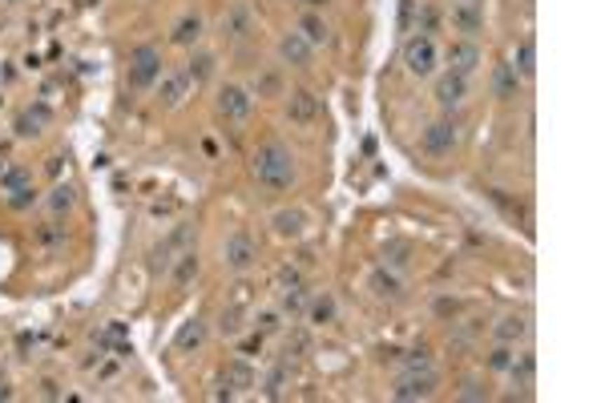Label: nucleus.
I'll return each mask as SVG.
<instances>
[{"instance_id": "nucleus-1", "label": "nucleus", "mask_w": 605, "mask_h": 403, "mask_svg": "<svg viewBox=\"0 0 605 403\" xmlns=\"http://www.w3.org/2000/svg\"><path fill=\"white\" fill-rule=\"evenodd\" d=\"M254 177L266 190H291L294 186V158L283 142H266L254 153Z\"/></svg>"}, {"instance_id": "nucleus-2", "label": "nucleus", "mask_w": 605, "mask_h": 403, "mask_svg": "<svg viewBox=\"0 0 605 403\" xmlns=\"http://www.w3.org/2000/svg\"><path fill=\"white\" fill-rule=\"evenodd\" d=\"M436 61H440V48H436L432 36L416 32V36L404 41V69H408L412 77H432V73H436Z\"/></svg>"}, {"instance_id": "nucleus-3", "label": "nucleus", "mask_w": 605, "mask_h": 403, "mask_svg": "<svg viewBox=\"0 0 605 403\" xmlns=\"http://www.w3.org/2000/svg\"><path fill=\"white\" fill-rule=\"evenodd\" d=\"M456 142H460V125L452 121V117H440V121L424 125V133H420V149H424L428 158H444V153H452Z\"/></svg>"}, {"instance_id": "nucleus-4", "label": "nucleus", "mask_w": 605, "mask_h": 403, "mask_svg": "<svg viewBox=\"0 0 605 403\" xmlns=\"http://www.w3.org/2000/svg\"><path fill=\"white\" fill-rule=\"evenodd\" d=\"M158 77H162V53L154 45H137L130 53V85L133 89H149Z\"/></svg>"}, {"instance_id": "nucleus-5", "label": "nucleus", "mask_w": 605, "mask_h": 403, "mask_svg": "<svg viewBox=\"0 0 605 403\" xmlns=\"http://www.w3.org/2000/svg\"><path fill=\"white\" fill-rule=\"evenodd\" d=\"M222 262H226V271L246 274L254 262H259V242L250 238L246 230H234V234L226 238V246H222Z\"/></svg>"}, {"instance_id": "nucleus-6", "label": "nucleus", "mask_w": 605, "mask_h": 403, "mask_svg": "<svg viewBox=\"0 0 605 403\" xmlns=\"http://www.w3.org/2000/svg\"><path fill=\"white\" fill-rule=\"evenodd\" d=\"M436 387H440L436 371H408V375H400V379L392 383V399H400V403L432 399V395H436Z\"/></svg>"}, {"instance_id": "nucleus-7", "label": "nucleus", "mask_w": 605, "mask_h": 403, "mask_svg": "<svg viewBox=\"0 0 605 403\" xmlns=\"http://www.w3.org/2000/svg\"><path fill=\"white\" fill-rule=\"evenodd\" d=\"M432 97H436V105H440V109H456V105L468 101V77H464V73H452V69H444L440 77H436Z\"/></svg>"}, {"instance_id": "nucleus-8", "label": "nucleus", "mask_w": 605, "mask_h": 403, "mask_svg": "<svg viewBox=\"0 0 605 403\" xmlns=\"http://www.w3.org/2000/svg\"><path fill=\"white\" fill-rule=\"evenodd\" d=\"M250 109H254V97L246 93L243 85H226V89L218 93V113H222L226 121H234V125H243L246 117H250Z\"/></svg>"}, {"instance_id": "nucleus-9", "label": "nucleus", "mask_w": 605, "mask_h": 403, "mask_svg": "<svg viewBox=\"0 0 605 403\" xmlns=\"http://www.w3.org/2000/svg\"><path fill=\"white\" fill-rule=\"evenodd\" d=\"M278 57L287 64H294V69H311V57H315V45L303 36V32L294 29V32H287L283 41H278Z\"/></svg>"}, {"instance_id": "nucleus-10", "label": "nucleus", "mask_w": 605, "mask_h": 403, "mask_svg": "<svg viewBox=\"0 0 605 403\" xmlns=\"http://www.w3.org/2000/svg\"><path fill=\"white\" fill-rule=\"evenodd\" d=\"M480 61H484V53H480L476 41H468V36H464V41H452V48H448V69H452V73L473 77Z\"/></svg>"}, {"instance_id": "nucleus-11", "label": "nucleus", "mask_w": 605, "mask_h": 403, "mask_svg": "<svg viewBox=\"0 0 605 403\" xmlns=\"http://www.w3.org/2000/svg\"><path fill=\"white\" fill-rule=\"evenodd\" d=\"M452 29L464 32L468 41L484 29V8H480V0H456V4H452Z\"/></svg>"}, {"instance_id": "nucleus-12", "label": "nucleus", "mask_w": 605, "mask_h": 403, "mask_svg": "<svg viewBox=\"0 0 605 403\" xmlns=\"http://www.w3.org/2000/svg\"><path fill=\"white\" fill-rule=\"evenodd\" d=\"M287 117H291L294 125H315V121H319V97H315L311 89H294V93L287 97Z\"/></svg>"}, {"instance_id": "nucleus-13", "label": "nucleus", "mask_w": 605, "mask_h": 403, "mask_svg": "<svg viewBox=\"0 0 605 403\" xmlns=\"http://www.w3.org/2000/svg\"><path fill=\"white\" fill-rule=\"evenodd\" d=\"M202 343H206V319H198V315H194V319L182 322V331L174 335V351L190 355V351H198Z\"/></svg>"}, {"instance_id": "nucleus-14", "label": "nucleus", "mask_w": 605, "mask_h": 403, "mask_svg": "<svg viewBox=\"0 0 605 403\" xmlns=\"http://www.w3.org/2000/svg\"><path fill=\"white\" fill-rule=\"evenodd\" d=\"M190 238H194V222H182L178 230H174V234H170L162 246H158V254H154V266H158V271H165V266L174 262L170 254H174V250H186V242H190Z\"/></svg>"}, {"instance_id": "nucleus-15", "label": "nucleus", "mask_w": 605, "mask_h": 403, "mask_svg": "<svg viewBox=\"0 0 605 403\" xmlns=\"http://www.w3.org/2000/svg\"><path fill=\"white\" fill-rule=\"evenodd\" d=\"M271 226H275L278 238H303V230H307V218H303V210H275L271 214Z\"/></svg>"}, {"instance_id": "nucleus-16", "label": "nucleus", "mask_w": 605, "mask_h": 403, "mask_svg": "<svg viewBox=\"0 0 605 403\" xmlns=\"http://www.w3.org/2000/svg\"><path fill=\"white\" fill-rule=\"evenodd\" d=\"M194 278H198V250H194V246H186V250L174 258V266H170V282H174L178 290H186Z\"/></svg>"}, {"instance_id": "nucleus-17", "label": "nucleus", "mask_w": 605, "mask_h": 403, "mask_svg": "<svg viewBox=\"0 0 605 403\" xmlns=\"http://www.w3.org/2000/svg\"><path fill=\"white\" fill-rule=\"evenodd\" d=\"M222 32H226L230 41H243L246 32H254V16H250V8H246V4H230V13L222 16Z\"/></svg>"}, {"instance_id": "nucleus-18", "label": "nucleus", "mask_w": 605, "mask_h": 403, "mask_svg": "<svg viewBox=\"0 0 605 403\" xmlns=\"http://www.w3.org/2000/svg\"><path fill=\"white\" fill-rule=\"evenodd\" d=\"M492 339H496V343H508V347H517L521 339H529V319H524V315H505V319L492 327Z\"/></svg>"}, {"instance_id": "nucleus-19", "label": "nucleus", "mask_w": 605, "mask_h": 403, "mask_svg": "<svg viewBox=\"0 0 605 403\" xmlns=\"http://www.w3.org/2000/svg\"><path fill=\"white\" fill-rule=\"evenodd\" d=\"M492 93L501 97V101H512V97L521 93V73L512 69V61L496 64V73H492Z\"/></svg>"}, {"instance_id": "nucleus-20", "label": "nucleus", "mask_w": 605, "mask_h": 403, "mask_svg": "<svg viewBox=\"0 0 605 403\" xmlns=\"http://www.w3.org/2000/svg\"><path fill=\"white\" fill-rule=\"evenodd\" d=\"M367 287H372V294L376 299H400V274L395 271H388V266H376L372 271V278H367Z\"/></svg>"}, {"instance_id": "nucleus-21", "label": "nucleus", "mask_w": 605, "mask_h": 403, "mask_svg": "<svg viewBox=\"0 0 605 403\" xmlns=\"http://www.w3.org/2000/svg\"><path fill=\"white\" fill-rule=\"evenodd\" d=\"M190 85H194V81L186 77V73H170V77L162 81V105L165 109H178L182 101H186V93H190Z\"/></svg>"}, {"instance_id": "nucleus-22", "label": "nucleus", "mask_w": 605, "mask_h": 403, "mask_svg": "<svg viewBox=\"0 0 605 403\" xmlns=\"http://www.w3.org/2000/svg\"><path fill=\"white\" fill-rule=\"evenodd\" d=\"M508 375H512V383L517 387H533V375H537V355L533 351H521V355H512V363H508Z\"/></svg>"}, {"instance_id": "nucleus-23", "label": "nucleus", "mask_w": 605, "mask_h": 403, "mask_svg": "<svg viewBox=\"0 0 605 403\" xmlns=\"http://www.w3.org/2000/svg\"><path fill=\"white\" fill-rule=\"evenodd\" d=\"M198 36H202V16H198V13H186L178 25H174V36H170V41H174V45H182V48H190V45H198Z\"/></svg>"}, {"instance_id": "nucleus-24", "label": "nucleus", "mask_w": 605, "mask_h": 403, "mask_svg": "<svg viewBox=\"0 0 605 403\" xmlns=\"http://www.w3.org/2000/svg\"><path fill=\"white\" fill-rule=\"evenodd\" d=\"M299 32H303V36H307V41H311L315 48H319V45H327V41H331L327 20H323V16H315V13H303V16H299Z\"/></svg>"}, {"instance_id": "nucleus-25", "label": "nucleus", "mask_w": 605, "mask_h": 403, "mask_svg": "<svg viewBox=\"0 0 605 403\" xmlns=\"http://www.w3.org/2000/svg\"><path fill=\"white\" fill-rule=\"evenodd\" d=\"M49 117H53V113H49V105H33L29 113H20L17 133H20V137H36L41 129L49 125Z\"/></svg>"}, {"instance_id": "nucleus-26", "label": "nucleus", "mask_w": 605, "mask_h": 403, "mask_svg": "<svg viewBox=\"0 0 605 403\" xmlns=\"http://www.w3.org/2000/svg\"><path fill=\"white\" fill-rule=\"evenodd\" d=\"M512 69L521 73V81H529L533 73H537V45H533V36H524L521 45H517V61H512Z\"/></svg>"}, {"instance_id": "nucleus-27", "label": "nucleus", "mask_w": 605, "mask_h": 403, "mask_svg": "<svg viewBox=\"0 0 605 403\" xmlns=\"http://www.w3.org/2000/svg\"><path fill=\"white\" fill-rule=\"evenodd\" d=\"M331 319H335V299L331 294H319V299L307 303V322L311 327H327Z\"/></svg>"}, {"instance_id": "nucleus-28", "label": "nucleus", "mask_w": 605, "mask_h": 403, "mask_svg": "<svg viewBox=\"0 0 605 403\" xmlns=\"http://www.w3.org/2000/svg\"><path fill=\"white\" fill-rule=\"evenodd\" d=\"M226 387H234V391H246V387H254V371H250V363L246 359H234V363H226Z\"/></svg>"}, {"instance_id": "nucleus-29", "label": "nucleus", "mask_w": 605, "mask_h": 403, "mask_svg": "<svg viewBox=\"0 0 605 403\" xmlns=\"http://www.w3.org/2000/svg\"><path fill=\"white\" fill-rule=\"evenodd\" d=\"M408 262H412V246H408V242H388V246H383V266L404 271Z\"/></svg>"}, {"instance_id": "nucleus-30", "label": "nucleus", "mask_w": 605, "mask_h": 403, "mask_svg": "<svg viewBox=\"0 0 605 403\" xmlns=\"http://www.w3.org/2000/svg\"><path fill=\"white\" fill-rule=\"evenodd\" d=\"M218 331H222V335H230V339L238 335V331H243V306L230 303L226 310H222V319H218Z\"/></svg>"}, {"instance_id": "nucleus-31", "label": "nucleus", "mask_w": 605, "mask_h": 403, "mask_svg": "<svg viewBox=\"0 0 605 403\" xmlns=\"http://www.w3.org/2000/svg\"><path fill=\"white\" fill-rule=\"evenodd\" d=\"M303 306H307V290H303V282L291 287V290H283V315H291V319H294Z\"/></svg>"}, {"instance_id": "nucleus-32", "label": "nucleus", "mask_w": 605, "mask_h": 403, "mask_svg": "<svg viewBox=\"0 0 605 403\" xmlns=\"http://www.w3.org/2000/svg\"><path fill=\"white\" fill-rule=\"evenodd\" d=\"M210 73H214V57H210V53H198L194 61H190V69H186V77L194 81V85H198V81H206Z\"/></svg>"}, {"instance_id": "nucleus-33", "label": "nucleus", "mask_w": 605, "mask_h": 403, "mask_svg": "<svg viewBox=\"0 0 605 403\" xmlns=\"http://www.w3.org/2000/svg\"><path fill=\"white\" fill-rule=\"evenodd\" d=\"M73 202H77L73 186H57V190L49 193V210H53V214H65V210H73Z\"/></svg>"}, {"instance_id": "nucleus-34", "label": "nucleus", "mask_w": 605, "mask_h": 403, "mask_svg": "<svg viewBox=\"0 0 605 403\" xmlns=\"http://www.w3.org/2000/svg\"><path fill=\"white\" fill-rule=\"evenodd\" d=\"M512 355H517V351H512L508 343H496V347L489 351V359H484V363H489V371H508V363H512Z\"/></svg>"}, {"instance_id": "nucleus-35", "label": "nucleus", "mask_w": 605, "mask_h": 403, "mask_svg": "<svg viewBox=\"0 0 605 403\" xmlns=\"http://www.w3.org/2000/svg\"><path fill=\"white\" fill-rule=\"evenodd\" d=\"M278 327H283V310H259L254 315V331L259 335H275Z\"/></svg>"}, {"instance_id": "nucleus-36", "label": "nucleus", "mask_w": 605, "mask_h": 403, "mask_svg": "<svg viewBox=\"0 0 605 403\" xmlns=\"http://www.w3.org/2000/svg\"><path fill=\"white\" fill-rule=\"evenodd\" d=\"M254 93L259 97H283V77H278V73H262V77L254 81Z\"/></svg>"}, {"instance_id": "nucleus-37", "label": "nucleus", "mask_w": 605, "mask_h": 403, "mask_svg": "<svg viewBox=\"0 0 605 403\" xmlns=\"http://www.w3.org/2000/svg\"><path fill=\"white\" fill-rule=\"evenodd\" d=\"M456 399H489V387L480 383V379H464L456 391Z\"/></svg>"}, {"instance_id": "nucleus-38", "label": "nucleus", "mask_w": 605, "mask_h": 403, "mask_svg": "<svg viewBox=\"0 0 605 403\" xmlns=\"http://www.w3.org/2000/svg\"><path fill=\"white\" fill-rule=\"evenodd\" d=\"M33 198H36L33 186H25V182H20V186H13V198H8V206H13V210H29V206H33Z\"/></svg>"}, {"instance_id": "nucleus-39", "label": "nucleus", "mask_w": 605, "mask_h": 403, "mask_svg": "<svg viewBox=\"0 0 605 403\" xmlns=\"http://www.w3.org/2000/svg\"><path fill=\"white\" fill-rule=\"evenodd\" d=\"M283 383H287V367H275V371H271V379H266V387H262V391H266L271 399H278V395H283Z\"/></svg>"}, {"instance_id": "nucleus-40", "label": "nucleus", "mask_w": 605, "mask_h": 403, "mask_svg": "<svg viewBox=\"0 0 605 403\" xmlns=\"http://www.w3.org/2000/svg\"><path fill=\"white\" fill-rule=\"evenodd\" d=\"M416 25V0H400V32H412Z\"/></svg>"}, {"instance_id": "nucleus-41", "label": "nucleus", "mask_w": 605, "mask_h": 403, "mask_svg": "<svg viewBox=\"0 0 605 403\" xmlns=\"http://www.w3.org/2000/svg\"><path fill=\"white\" fill-rule=\"evenodd\" d=\"M275 282H278V290H291V287H299V271H294V266H283Z\"/></svg>"}, {"instance_id": "nucleus-42", "label": "nucleus", "mask_w": 605, "mask_h": 403, "mask_svg": "<svg viewBox=\"0 0 605 403\" xmlns=\"http://www.w3.org/2000/svg\"><path fill=\"white\" fill-rule=\"evenodd\" d=\"M307 4H327V0H307Z\"/></svg>"}, {"instance_id": "nucleus-43", "label": "nucleus", "mask_w": 605, "mask_h": 403, "mask_svg": "<svg viewBox=\"0 0 605 403\" xmlns=\"http://www.w3.org/2000/svg\"><path fill=\"white\" fill-rule=\"evenodd\" d=\"M4 4H20V0H4Z\"/></svg>"}]
</instances>
